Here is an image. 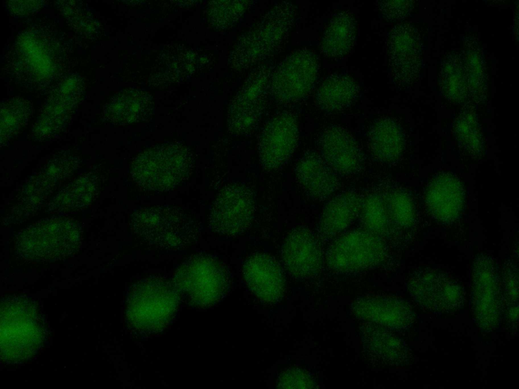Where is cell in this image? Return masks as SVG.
Masks as SVG:
<instances>
[{"mask_svg": "<svg viewBox=\"0 0 519 389\" xmlns=\"http://www.w3.org/2000/svg\"><path fill=\"white\" fill-rule=\"evenodd\" d=\"M174 284L158 278L141 281L129 296L126 319L129 327L140 334L155 333L164 329L174 316L178 294Z\"/></svg>", "mask_w": 519, "mask_h": 389, "instance_id": "1", "label": "cell"}, {"mask_svg": "<svg viewBox=\"0 0 519 389\" xmlns=\"http://www.w3.org/2000/svg\"><path fill=\"white\" fill-rule=\"evenodd\" d=\"M221 266L212 257L198 256L176 272L174 285L193 304L206 306L218 299L226 286Z\"/></svg>", "mask_w": 519, "mask_h": 389, "instance_id": "2", "label": "cell"}, {"mask_svg": "<svg viewBox=\"0 0 519 389\" xmlns=\"http://www.w3.org/2000/svg\"><path fill=\"white\" fill-rule=\"evenodd\" d=\"M385 253L379 237L366 230H354L337 238L329 247L326 258L331 268L354 271L380 263Z\"/></svg>", "mask_w": 519, "mask_h": 389, "instance_id": "3", "label": "cell"}, {"mask_svg": "<svg viewBox=\"0 0 519 389\" xmlns=\"http://www.w3.org/2000/svg\"><path fill=\"white\" fill-rule=\"evenodd\" d=\"M253 210L252 196L246 188L229 187L219 194L212 207L210 227L215 232L226 235L242 232L249 223Z\"/></svg>", "mask_w": 519, "mask_h": 389, "instance_id": "4", "label": "cell"}, {"mask_svg": "<svg viewBox=\"0 0 519 389\" xmlns=\"http://www.w3.org/2000/svg\"><path fill=\"white\" fill-rule=\"evenodd\" d=\"M283 265L296 278L307 277L321 268L323 257L318 240L310 230L303 227L292 229L281 248Z\"/></svg>", "mask_w": 519, "mask_h": 389, "instance_id": "5", "label": "cell"}, {"mask_svg": "<svg viewBox=\"0 0 519 389\" xmlns=\"http://www.w3.org/2000/svg\"><path fill=\"white\" fill-rule=\"evenodd\" d=\"M464 201L462 182L452 173L437 174L426 186L425 202L428 210L434 218L442 222L454 221L461 212Z\"/></svg>", "mask_w": 519, "mask_h": 389, "instance_id": "6", "label": "cell"}, {"mask_svg": "<svg viewBox=\"0 0 519 389\" xmlns=\"http://www.w3.org/2000/svg\"><path fill=\"white\" fill-rule=\"evenodd\" d=\"M245 281L249 288L262 300H278L284 291V279L278 262L262 253H253L243 266Z\"/></svg>", "mask_w": 519, "mask_h": 389, "instance_id": "7", "label": "cell"}, {"mask_svg": "<svg viewBox=\"0 0 519 389\" xmlns=\"http://www.w3.org/2000/svg\"><path fill=\"white\" fill-rule=\"evenodd\" d=\"M324 160L335 171L343 174L357 171L362 162L359 146L353 136L340 126L326 128L321 137Z\"/></svg>", "mask_w": 519, "mask_h": 389, "instance_id": "8", "label": "cell"}, {"mask_svg": "<svg viewBox=\"0 0 519 389\" xmlns=\"http://www.w3.org/2000/svg\"><path fill=\"white\" fill-rule=\"evenodd\" d=\"M300 183L312 197L323 200L337 187L335 171L321 157L314 153L305 156L298 167Z\"/></svg>", "mask_w": 519, "mask_h": 389, "instance_id": "9", "label": "cell"}, {"mask_svg": "<svg viewBox=\"0 0 519 389\" xmlns=\"http://www.w3.org/2000/svg\"><path fill=\"white\" fill-rule=\"evenodd\" d=\"M297 129L286 120L273 122L267 127L260 144L264 163L275 166L282 163L291 153L297 140Z\"/></svg>", "mask_w": 519, "mask_h": 389, "instance_id": "10", "label": "cell"}, {"mask_svg": "<svg viewBox=\"0 0 519 389\" xmlns=\"http://www.w3.org/2000/svg\"><path fill=\"white\" fill-rule=\"evenodd\" d=\"M362 205L361 199L351 193L341 194L333 198L326 204L321 215V233L332 236L345 230L353 222Z\"/></svg>", "mask_w": 519, "mask_h": 389, "instance_id": "11", "label": "cell"}, {"mask_svg": "<svg viewBox=\"0 0 519 389\" xmlns=\"http://www.w3.org/2000/svg\"><path fill=\"white\" fill-rule=\"evenodd\" d=\"M368 137L373 153L384 162L394 161L404 149L402 132L397 123L389 117L377 120L370 127Z\"/></svg>", "mask_w": 519, "mask_h": 389, "instance_id": "12", "label": "cell"}, {"mask_svg": "<svg viewBox=\"0 0 519 389\" xmlns=\"http://www.w3.org/2000/svg\"><path fill=\"white\" fill-rule=\"evenodd\" d=\"M356 21L347 11L338 13L325 29L321 49L326 57L338 58L348 53L352 47L356 35Z\"/></svg>", "mask_w": 519, "mask_h": 389, "instance_id": "13", "label": "cell"}, {"mask_svg": "<svg viewBox=\"0 0 519 389\" xmlns=\"http://www.w3.org/2000/svg\"><path fill=\"white\" fill-rule=\"evenodd\" d=\"M358 93V86L351 77L333 75L326 80L320 87L317 101L322 108L327 111H339L350 106Z\"/></svg>", "mask_w": 519, "mask_h": 389, "instance_id": "14", "label": "cell"}, {"mask_svg": "<svg viewBox=\"0 0 519 389\" xmlns=\"http://www.w3.org/2000/svg\"><path fill=\"white\" fill-rule=\"evenodd\" d=\"M412 34L405 24H397L391 30L388 40V52L393 75L397 82L406 77L412 52Z\"/></svg>", "mask_w": 519, "mask_h": 389, "instance_id": "15", "label": "cell"}, {"mask_svg": "<svg viewBox=\"0 0 519 389\" xmlns=\"http://www.w3.org/2000/svg\"><path fill=\"white\" fill-rule=\"evenodd\" d=\"M361 221L365 230L378 237L389 231L390 219L384 198L373 194L362 205Z\"/></svg>", "mask_w": 519, "mask_h": 389, "instance_id": "16", "label": "cell"}, {"mask_svg": "<svg viewBox=\"0 0 519 389\" xmlns=\"http://www.w3.org/2000/svg\"><path fill=\"white\" fill-rule=\"evenodd\" d=\"M454 135L459 146L468 154L478 155L483 150V135L474 116L461 115L453 126Z\"/></svg>", "mask_w": 519, "mask_h": 389, "instance_id": "17", "label": "cell"}, {"mask_svg": "<svg viewBox=\"0 0 519 389\" xmlns=\"http://www.w3.org/2000/svg\"><path fill=\"white\" fill-rule=\"evenodd\" d=\"M384 199L391 221L401 227H408L412 224L414 206L408 194L401 190H393Z\"/></svg>", "mask_w": 519, "mask_h": 389, "instance_id": "18", "label": "cell"}, {"mask_svg": "<svg viewBox=\"0 0 519 389\" xmlns=\"http://www.w3.org/2000/svg\"><path fill=\"white\" fill-rule=\"evenodd\" d=\"M409 7L407 1H385L380 3V9L384 17L392 21L404 17Z\"/></svg>", "mask_w": 519, "mask_h": 389, "instance_id": "19", "label": "cell"}]
</instances>
